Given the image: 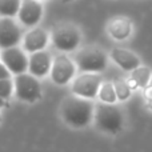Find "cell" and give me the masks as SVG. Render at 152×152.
<instances>
[{
	"label": "cell",
	"instance_id": "6da1fadb",
	"mask_svg": "<svg viewBox=\"0 0 152 152\" xmlns=\"http://www.w3.org/2000/svg\"><path fill=\"white\" fill-rule=\"evenodd\" d=\"M60 112L64 121L68 126L81 128V127L88 126L94 118V104L88 99L69 96L63 102Z\"/></svg>",
	"mask_w": 152,
	"mask_h": 152
},
{
	"label": "cell",
	"instance_id": "7a4b0ae2",
	"mask_svg": "<svg viewBox=\"0 0 152 152\" xmlns=\"http://www.w3.org/2000/svg\"><path fill=\"white\" fill-rule=\"evenodd\" d=\"M76 67L84 74H96L105 69L108 63L104 51L97 47H84L75 56Z\"/></svg>",
	"mask_w": 152,
	"mask_h": 152
},
{
	"label": "cell",
	"instance_id": "3957f363",
	"mask_svg": "<svg viewBox=\"0 0 152 152\" xmlns=\"http://www.w3.org/2000/svg\"><path fill=\"white\" fill-rule=\"evenodd\" d=\"M95 112V121H96L97 128L107 134L115 135L123 127V115L119 107L107 103H100L96 105Z\"/></svg>",
	"mask_w": 152,
	"mask_h": 152
},
{
	"label": "cell",
	"instance_id": "277c9868",
	"mask_svg": "<svg viewBox=\"0 0 152 152\" xmlns=\"http://www.w3.org/2000/svg\"><path fill=\"white\" fill-rule=\"evenodd\" d=\"M51 42L56 50L61 52H71L79 47L81 42V34L74 24L61 23L53 27L51 34Z\"/></svg>",
	"mask_w": 152,
	"mask_h": 152
},
{
	"label": "cell",
	"instance_id": "5b68a950",
	"mask_svg": "<svg viewBox=\"0 0 152 152\" xmlns=\"http://www.w3.org/2000/svg\"><path fill=\"white\" fill-rule=\"evenodd\" d=\"M13 87H15L16 96L19 100L35 103L42 97V87H40L39 80L29 74L16 75L13 80Z\"/></svg>",
	"mask_w": 152,
	"mask_h": 152
},
{
	"label": "cell",
	"instance_id": "8992f818",
	"mask_svg": "<svg viewBox=\"0 0 152 152\" xmlns=\"http://www.w3.org/2000/svg\"><path fill=\"white\" fill-rule=\"evenodd\" d=\"M102 86V77L96 74H81L72 81V92L83 99H95Z\"/></svg>",
	"mask_w": 152,
	"mask_h": 152
},
{
	"label": "cell",
	"instance_id": "52a82bcc",
	"mask_svg": "<svg viewBox=\"0 0 152 152\" xmlns=\"http://www.w3.org/2000/svg\"><path fill=\"white\" fill-rule=\"evenodd\" d=\"M76 72L75 63L66 55H58L51 64V79L58 86H66L74 79Z\"/></svg>",
	"mask_w": 152,
	"mask_h": 152
},
{
	"label": "cell",
	"instance_id": "ba28073f",
	"mask_svg": "<svg viewBox=\"0 0 152 152\" xmlns=\"http://www.w3.org/2000/svg\"><path fill=\"white\" fill-rule=\"evenodd\" d=\"M1 63L7 67V69L13 75L26 74L28 69V56L21 48L11 47L7 50H3L0 53Z\"/></svg>",
	"mask_w": 152,
	"mask_h": 152
},
{
	"label": "cell",
	"instance_id": "9c48e42d",
	"mask_svg": "<svg viewBox=\"0 0 152 152\" xmlns=\"http://www.w3.org/2000/svg\"><path fill=\"white\" fill-rule=\"evenodd\" d=\"M21 40V28L13 18L0 19V50L18 47Z\"/></svg>",
	"mask_w": 152,
	"mask_h": 152
},
{
	"label": "cell",
	"instance_id": "30bf717a",
	"mask_svg": "<svg viewBox=\"0 0 152 152\" xmlns=\"http://www.w3.org/2000/svg\"><path fill=\"white\" fill-rule=\"evenodd\" d=\"M43 16V4L39 0H21L18 18L23 26L35 27Z\"/></svg>",
	"mask_w": 152,
	"mask_h": 152
},
{
	"label": "cell",
	"instance_id": "8fae6325",
	"mask_svg": "<svg viewBox=\"0 0 152 152\" xmlns=\"http://www.w3.org/2000/svg\"><path fill=\"white\" fill-rule=\"evenodd\" d=\"M51 64H52V58L50 52H47L45 50L37 51L31 53L28 58V72L36 79L44 77L47 74H50Z\"/></svg>",
	"mask_w": 152,
	"mask_h": 152
},
{
	"label": "cell",
	"instance_id": "7c38bea8",
	"mask_svg": "<svg viewBox=\"0 0 152 152\" xmlns=\"http://www.w3.org/2000/svg\"><path fill=\"white\" fill-rule=\"evenodd\" d=\"M50 42V35L44 28H34L23 37V51L29 53L43 51Z\"/></svg>",
	"mask_w": 152,
	"mask_h": 152
},
{
	"label": "cell",
	"instance_id": "4fadbf2b",
	"mask_svg": "<svg viewBox=\"0 0 152 152\" xmlns=\"http://www.w3.org/2000/svg\"><path fill=\"white\" fill-rule=\"evenodd\" d=\"M111 58L112 60L124 71H134L135 68L140 66V59L137 55H135L132 51L126 50V48L115 47L111 51Z\"/></svg>",
	"mask_w": 152,
	"mask_h": 152
},
{
	"label": "cell",
	"instance_id": "5bb4252c",
	"mask_svg": "<svg viewBox=\"0 0 152 152\" xmlns=\"http://www.w3.org/2000/svg\"><path fill=\"white\" fill-rule=\"evenodd\" d=\"M107 31L112 39L115 40H126L132 34V23L128 18L118 16L110 20L107 26Z\"/></svg>",
	"mask_w": 152,
	"mask_h": 152
},
{
	"label": "cell",
	"instance_id": "9a60e30c",
	"mask_svg": "<svg viewBox=\"0 0 152 152\" xmlns=\"http://www.w3.org/2000/svg\"><path fill=\"white\" fill-rule=\"evenodd\" d=\"M151 69L148 67H143L139 66L137 68H135L134 71H131V80L135 83V86L137 88H145V87L150 84L151 80Z\"/></svg>",
	"mask_w": 152,
	"mask_h": 152
},
{
	"label": "cell",
	"instance_id": "2e32d148",
	"mask_svg": "<svg viewBox=\"0 0 152 152\" xmlns=\"http://www.w3.org/2000/svg\"><path fill=\"white\" fill-rule=\"evenodd\" d=\"M21 0H0V16L13 18L18 15Z\"/></svg>",
	"mask_w": 152,
	"mask_h": 152
},
{
	"label": "cell",
	"instance_id": "e0dca14e",
	"mask_svg": "<svg viewBox=\"0 0 152 152\" xmlns=\"http://www.w3.org/2000/svg\"><path fill=\"white\" fill-rule=\"evenodd\" d=\"M97 96L102 100V103H107V104H113L116 102V94L115 89H113V84L110 83V81H105V83H102L99 88V92H97Z\"/></svg>",
	"mask_w": 152,
	"mask_h": 152
},
{
	"label": "cell",
	"instance_id": "ac0fdd59",
	"mask_svg": "<svg viewBox=\"0 0 152 152\" xmlns=\"http://www.w3.org/2000/svg\"><path fill=\"white\" fill-rule=\"evenodd\" d=\"M113 84V89H115V94H116V99L118 100H127L129 96H131V91L132 89L128 87L127 81H123V80H116Z\"/></svg>",
	"mask_w": 152,
	"mask_h": 152
},
{
	"label": "cell",
	"instance_id": "d6986e66",
	"mask_svg": "<svg viewBox=\"0 0 152 152\" xmlns=\"http://www.w3.org/2000/svg\"><path fill=\"white\" fill-rule=\"evenodd\" d=\"M13 92V81L11 79H1L0 80V97L7 100Z\"/></svg>",
	"mask_w": 152,
	"mask_h": 152
},
{
	"label": "cell",
	"instance_id": "ffe728a7",
	"mask_svg": "<svg viewBox=\"0 0 152 152\" xmlns=\"http://www.w3.org/2000/svg\"><path fill=\"white\" fill-rule=\"evenodd\" d=\"M1 79H11V72L7 69V67L0 61V80Z\"/></svg>",
	"mask_w": 152,
	"mask_h": 152
},
{
	"label": "cell",
	"instance_id": "44dd1931",
	"mask_svg": "<svg viewBox=\"0 0 152 152\" xmlns=\"http://www.w3.org/2000/svg\"><path fill=\"white\" fill-rule=\"evenodd\" d=\"M5 105V100H3L1 97H0V108H3Z\"/></svg>",
	"mask_w": 152,
	"mask_h": 152
},
{
	"label": "cell",
	"instance_id": "7402d4cb",
	"mask_svg": "<svg viewBox=\"0 0 152 152\" xmlns=\"http://www.w3.org/2000/svg\"><path fill=\"white\" fill-rule=\"evenodd\" d=\"M148 107L152 110V97H151V99H148Z\"/></svg>",
	"mask_w": 152,
	"mask_h": 152
},
{
	"label": "cell",
	"instance_id": "603a6c76",
	"mask_svg": "<svg viewBox=\"0 0 152 152\" xmlns=\"http://www.w3.org/2000/svg\"><path fill=\"white\" fill-rule=\"evenodd\" d=\"M63 3H69V1H74V0H61Z\"/></svg>",
	"mask_w": 152,
	"mask_h": 152
},
{
	"label": "cell",
	"instance_id": "cb8c5ba5",
	"mask_svg": "<svg viewBox=\"0 0 152 152\" xmlns=\"http://www.w3.org/2000/svg\"><path fill=\"white\" fill-rule=\"evenodd\" d=\"M150 87H152V76H151V80H150V84H148Z\"/></svg>",
	"mask_w": 152,
	"mask_h": 152
},
{
	"label": "cell",
	"instance_id": "d4e9b609",
	"mask_svg": "<svg viewBox=\"0 0 152 152\" xmlns=\"http://www.w3.org/2000/svg\"><path fill=\"white\" fill-rule=\"evenodd\" d=\"M39 1H42V0H39Z\"/></svg>",
	"mask_w": 152,
	"mask_h": 152
},
{
	"label": "cell",
	"instance_id": "484cf974",
	"mask_svg": "<svg viewBox=\"0 0 152 152\" xmlns=\"http://www.w3.org/2000/svg\"><path fill=\"white\" fill-rule=\"evenodd\" d=\"M0 119H1V118H0Z\"/></svg>",
	"mask_w": 152,
	"mask_h": 152
}]
</instances>
